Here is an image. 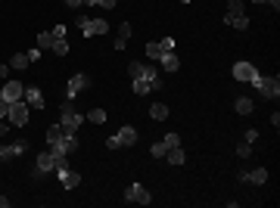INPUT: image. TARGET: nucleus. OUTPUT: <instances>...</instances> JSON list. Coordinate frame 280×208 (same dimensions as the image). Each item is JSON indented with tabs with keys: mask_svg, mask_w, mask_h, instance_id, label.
<instances>
[{
	"mask_svg": "<svg viewBox=\"0 0 280 208\" xmlns=\"http://www.w3.org/2000/svg\"><path fill=\"white\" fill-rule=\"evenodd\" d=\"M162 143H165L168 149H172V146H181V137H177V134H165V140H162Z\"/></svg>",
	"mask_w": 280,
	"mask_h": 208,
	"instance_id": "obj_33",
	"label": "nucleus"
},
{
	"mask_svg": "<svg viewBox=\"0 0 280 208\" xmlns=\"http://www.w3.org/2000/svg\"><path fill=\"white\" fill-rule=\"evenodd\" d=\"M25 65H31V62H28V56H25V53H16L13 59H10V69H25Z\"/></svg>",
	"mask_w": 280,
	"mask_h": 208,
	"instance_id": "obj_23",
	"label": "nucleus"
},
{
	"mask_svg": "<svg viewBox=\"0 0 280 208\" xmlns=\"http://www.w3.org/2000/svg\"><path fill=\"white\" fill-rule=\"evenodd\" d=\"M6 115H10V103L0 96V118H6Z\"/></svg>",
	"mask_w": 280,
	"mask_h": 208,
	"instance_id": "obj_35",
	"label": "nucleus"
},
{
	"mask_svg": "<svg viewBox=\"0 0 280 208\" xmlns=\"http://www.w3.org/2000/svg\"><path fill=\"white\" fill-rule=\"evenodd\" d=\"M150 118H152V121H165V118H168V106H165V103H152V106H150Z\"/></svg>",
	"mask_w": 280,
	"mask_h": 208,
	"instance_id": "obj_18",
	"label": "nucleus"
},
{
	"mask_svg": "<svg viewBox=\"0 0 280 208\" xmlns=\"http://www.w3.org/2000/svg\"><path fill=\"white\" fill-rule=\"evenodd\" d=\"M87 118H90L93 124H103V121H106V112H103V109H90V112H87Z\"/></svg>",
	"mask_w": 280,
	"mask_h": 208,
	"instance_id": "obj_29",
	"label": "nucleus"
},
{
	"mask_svg": "<svg viewBox=\"0 0 280 208\" xmlns=\"http://www.w3.org/2000/svg\"><path fill=\"white\" fill-rule=\"evenodd\" d=\"M84 3H87V6H97V3H100V0H84Z\"/></svg>",
	"mask_w": 280,
	"mask_h": 208,
	"instance_id": "obj_43",
	"label": "nucleus"
},
{
	"mask_svg": "<svg viewBox=\"0 0 280 208\" xmlns=\"http://www.w3.org/2000/svg\"><path fill=\"white\" fill-rule=\"evenodd\" d=\"M243 140H246V143H256V140H258V131H252V128H249V131H246V137H243Z\"/></svg>",
	"mask_w": 280,
	"mask_h": 208,
	"instance_id": "obj_37",
	"label": "nucleus"
},
{
	"mask_svg": "<svg viewBox=\"0 0 280 208\" xmlns=\"http://www.w3.org/2000/svg\"><path fill=\"white\" fill-rule=\"evenodd\" d=\"M38 47H41V50L53 47V35H50V31H41V35H38Z\"/></svg>",
	"mask_w": 280,
	"mask_h": 208,
	"instance_id": "obj_25",
	"label": "nucleus"
},
{
	"mask_svg": "<svg viewBox=\"0 0 280 208\" xmlns=\"http://www.w3.org/2000/svg\"><path fill=\"white\" fill-rule=\"evenodd\" d=\"M22 94H25V87L19 84V81H6V84L0 87V96H3L6 103H16V99H22Z\"/></svg>",
	"mask_w": 280,
	"mask_h": 208,
	"instance_id": "obj_12",
	"label": "nucleus"
},
{
	"mask_svg": "<svg viewBox=\"0 0 280 208\" xmlns=\"http://www.w3.org/2000/svg\"><path fill=\"white\" fill-rule=\"evenodd\" d=\"M13 124H19V128H25L28 124V103L25 99H16V103H10V115H6Z\"/></svg>",
	"mask_w": 280,
	"mask_h": 208,
	"instance_id": "obj_5",
	"label": "nucleus"
},
{
	"mask_svg": "<svg viewBox=\"0 0 280 208\" xmlns=\"http://www.w3.org/2000/svg\"><path fill=\"white\" fill-rule=\"evenodd\" d=\"M10 75V62H0V78H6Z\"/></svg>",
	"mask_w": 280,
	"mask_h": 208,
	"instance_id": "obj_39",
	"label": "nucleus"
},
{
	"mask_svg": "<svg viewBox=\"0 0 280 208\" xmlns=\"http://www.w3.org/2000/svg\"><path fill=\"white\" fill-rule=\"evenodd\" d=\"M50 50H53L56 56H65V53H69V44H65V38H63V40H53V47H50Z\"/></svg>",
	"mask_w": 280,
	"mask_h": 208,
	"instance_id": "obj_28",
	"label": "nucleus"
},
{
	"mask_svg": "<svg viewBox=\"0 0 280 208\" xmlns=\"http://www.w3.org/2000/svg\"><path fill=\"white\" fill-rule=\"evenodd\" d=\"M165 159L172 162V165H184V162H187V155H184V149H181V146H172V149L165 152Z\"/></svg>",
	"mask_w": 280,
	"mask_h": 208,
	"instance_id": "obj_20",
	"label": "nucleus"
},
{
	"mask_svg": "<svg viewBox=\"0 0 280 208\" xmlns=\"http://www.w3.org/2000/svg\"><path fill=\"white\" fill-rule=\"evenodd\" d=\"M78 25H81L84 38H97V35L109 31V22H103V19H78Z\"/></svg>",
	"mask_w": 280,
	"mask_h": 208,
	"instance_id": "obj_6",
	"label": "nucleus"
},
{
	"mask_svg": "<svg viewBox=\"0 0 280 208\" xmlns=\"http://www.w3.org/2000/svg\"><path fill=\"white\" fill-rule=\"evenodd\" d=\"M25 56H28V62H38V59H41V47H35V50H28V53H25Z\"/></svg>",
	"mask_w": 280,
	"mask_h": 208,
	"instance_id": "obj_34",
	"label": "nucleus"
},
{
	"mask_svg": "<svg viewBox=\"0 0 280 208\" xmlns=\"http://www.w3.org/2000/svg\"><path fill=\"white\" fill-rule=\"evenodd\" d=\"M224 25H231V28H237V31H246V28H249V19H246V10H243V0H227Z\"/></svg>",
	"mask_w": 280,
	"mask_h": 208,
	"instance_id": "obj_1",
	"label": "nucleus"
},
{
	"mask_svg": "<svg viewBox=\"0 0 280 208\" xmlns=\"http://www.w3.org/2000/svg\"><path fill=\"white\" fill-rule=\"evenodd\" d=\"M50 35H53V40H63V38H65V25H53V28H50Z\"/></svg>",
	"mask_w": 280,
	"mask_h": 208,
	"instance_id": "obj_32",
	"label": "nucleus"
},
{
	"mask_svg": "<svg viewBox=\"0 0 280 208\" xmlns=\"http://www.w3.org/2000/svg\"><path fill=\"white\" fill-rule=\"evenodd\" d=\"M268 3H271V6H274V10H280V0H268Z\"/></svg>",
	"mask_w": 280,
	"mask_h": 208,
	"instance_id": "obj_42",
	"label": "nucleus"
},
{
	"mask_svg": "<svg viewBox=\"0 0 280 208\" xmlns=\"http://www.w3.org/2000/svg\"><path fill=\"white\" fill-rule=\"evenodd\" d=\"M252 152H256V149H252V143H246V140L237 146V155H240V159H246V155H252Z\"/></svg>",
	"mask_w": 280,
	"mask_h": 208,
	"instance_id": "obj_30",
	"label": "nucleus"
},
{
	"mask_svg": "<svg viewBox=\"0 0 280 208\" xmlns=\"http://www.w3.org/2000/svg\"><path fill=\"white\" fill-rule=\"evenodd\" d=\"M115 137H118V143H122V146H134V143H137V131H134L131 124H125Z\"/></svg>",
	"mask_w": 280,
	"mask_h": 208,
	"instance_id": "obj_15",
	"label": "nucleus"
},
{
	"mask_svg": "<svg viewBox=\"0 0 280 208\" xmlns=\"http://www.w3.org/2000/svg\"><path fill=\"white\" fill-rule=\"evenodd\" d=\"M240 180H246V184H256V187H261L268 180V171L265 168H256V171H249V174H240Z\"/></svg>",
	"mask_w": 280,
	"mask_h": 208,
	"instance_id": "obj_16",
	"label": "nucleus"
},
{
	"mask_svg": "<svg viewBox=\"0 0 280 208\" xmlns=\"http://www.w3.org/2000/svg\"><path fill=\"white\" fill-rule=\"evenodd\" d=\"M87 87H90V78H87V75H72L69 84H65V96L75 99V96L81 94V90H87Z\"/></svg>",
	"mask_w": 280,
	"mask_h": 208,
	"instance_id": "obj_9",
	"label": "nucleus"
},
{
	"mask_svg": "<svg viewBox=\"0 0 280 208\" xmlns=\"http://www.w3.org/2000/svg\"><path fill=\"white\" fill-rule=\"evenodd\" d=\"M159 62H162L165 72H177V69H181V62H177L174 53H162V59H159Z\"/></svg>",
	"mask_w": 280,
	"mask_h": 208,
	"instance_id": "obj_21",
	"label": "nucleus"
},
{
	"mask_svg": "<svg viewBox=\"0 0 280 208\" xmlns=\"http://www.w3.org/2000/svg\"><path fill=\"white\" fill-rule=\"evenodd\" d=\"M106 149H122V143H118V137H115V134L106 140Z\"/></svg>",
	"mask_w": 280,
	"mask_h": 208,
	"instance_id": "obj_36",
	"label": "nucleus"
},
{
	"mask_svg": "<svg viewBox=\"0 0 280 208\" xmlns=\"http://www.w3.org/2000/svg\"><path fill=\"white\" fill-rule=\"evenodd\" d=\"M252 87H256L265 99H277L280 96V78L277 75H258V78L252 81Z\"/></svg>",
	"mask_w": 280,
	"mask_h": 208,
	"instance_id": "obj_3",
	"label": "nucleus"
},
{
	"mask_svg": "<svg viewBox=\"0 0 280 208\" xmlns=\"http://www.w3.org/2000/svg\"><path fill=\"white\" fill-rule=\"evenodd\" d=\"M234 109H237V115H249L252 109H256V106H252V99H249V96H237Z\"/></svg>",
	"mask_w": 280,
	"mask_h": 208,
	"instance_id": "obj_19",
	"label": "nucleus"
},
{
	"mask_svg": "<svg viewBox=\"0 0 280 208\" xmlns=\"http://www.w3.org/2000/svg\"><path fill=\"white\" fill-rule=\"evenodd\" d=\"M22 99L28 103V109H44V94H41L38 87H25Z\"/></svg>",
	"mask_w": 280,
	"mask_h": 208,
	"instance_id": "obj_13",
	"label": "nucleus"
},
{
	"mask_svg": "<svg viewBox=\"0 0 280 208\" xmlns=\"http://www.w3.org/2000/svg\"><path fill=\"white\" fill-rule=\"evenodd\" d=\"M125 202H140V205H150V202H152V196H150V189L143 187V184H131L128 189H125Z\"/></svg>",
	"mask_w": 280,
	"mask_h": 208,
	"instance_id": "obj_7",
	"label": "nucleus"
},
{
	"mask_svg": "<svg viewBox=\"0 0 280 208\" xmlns=\"http://www.w3.org/2000/svg\"><path fill=\"white\" fill-rule=\"evenodd\" d=\"M162 87V78H159V72H152V69H147L140 75V78H134V94H150V90H159Z\"/></svg>",
	"mask_w": 280,
	"mask_h": 208,
	"instance_id": "obj_4",
	"label": "nucleus"
},
{
	"mask_svg": "<svg viewBox=\"0 0 280 208\" xmlns=\"http://www.w3.org/2000/svg\"><path fill=\"white\" fill-rule=\"evenodd\" d=\"M147 56H150V59H162V47H159V44H147Z\"/></svg>",
	"mask_w": 280,
	"mask_h": 208,
	"instance_id": "obj_27",
	"label": "nucleus"
},
{
	"mask_svg": "<svg viewBox=\"0 0 280 208\" xmlns=\"http://www.w3.org/2000/svg\"><path fill=\"white\" fill-rule=\"evenodd\" d=\"M181 3H193V0H181Z\"/></svg>",
	"mask_w": 280,
	"mask_h": 208,
	"instance_id": "obj_44",
	"label": "nucleus"
},
{
	"mask_svg": "<svg viewBox=\"0 0 280 208\" xmlns=\"http://www.w3.org/2000/svg\"><path fill=\"white\" fill-rule=\"evenodd\" d=\"M50 171H56V159H53V152H41L38 159H35V177H44V174H50Z\"/></svg>",
	"mask_w": 280,
	"mask_h": 208,
	"instance_id": "obj_8",
	"label": "nucleus"
},
{
	"mask_svg": "<svg viewBox=\"0 0 280 208\" xmlns=\"http://www.w3.org/2000/svg\"><path fill=\"white\" fill-rule=\"evenodd\" d=\"M165 152H168L165 143H152V146H150V155H152V159H165Z\"/></svg>",
	"mask_w": 280,
	"mask_h": 208,
	"instance_id": "obj_24",
	"label": "nucleus"
},
{
	"mask_svg": "<svg viewBox=\"0 0 280 208\" xmlns=\"http://www.w3.org/2000/svg\"><path fill=\"white\" fill-rule=\"evenodd\" d=\"M6 205H10V199H6V196H0V208H6Z\"/></svg>",
	"mask_w": 280,
	"mask_h": 208,
	"instance_id": "obj_41",
	"label": "nucleus"
},
{
	"mask_svg": "<svg viewBox=\"0 0 280 208\" xmlns=\"http://www.w3.org/2000/svg\"><path fill=\"white\" fill-rule=\"evenodd\" d=\"M256 3H268V0H256Z\"/></svg>",
	"mask_w": 280,
	"mask_h": 208,
	"instance_id": "obj_45",
	"label": "nucleus"
},
{
	"mask_svg": "<svg viewBox=\"0 0 280 208\" xmlns=\"http://www.w3.org/2000/svg\"><path fill=\"white\" fill-rule=\"evenodd\" d=\"M159 47H162V53H174V38H162Z\"/></svg>",
	"mask_w": 280,
	"mask_h": 208,
	"instance_id": "obj_31",
	"label": "nucleus"
},
{
	"mask_svg": "<svg viewBox=\"0 0 280 208\" xmlns=\"http://www.w3.org/2000/svg\"><path fill=\"white\" fill-rule=\"evenodd\" d=\"M25 149H28V143H22V140L0 146V162H13V159H19V155H25Z\"/></svg>",
	"mask_w": 280,
	"mask_h": 208,
	"instance_id": "obj_10",
	"label": "nucleus"
},
{
	"mask_svg": "<svg viewBox=\"0 0 280 208\" xmlns=\"http://www.w3.org/2000/svg\"><path fill=\"white\" fill-rule=\"evenodd\" d=\"M128 38H131V25H128V22H122V25H118V38H115V50H125Z\"/></svg>",
	"mask_w": 280,
	"mask_h": 208,
	"instance_id": "obj_17",
	"label": "nucleus"
},
{
	"mask_svg": "<svg viewBox=\"0 0 280 208\" xmlns=\"http://www.w3.org/2000/svg\"><path fill=\"white\" fill-rule=\"evenodd\" d=\"M81 121H84V115L75 112L72 103H63V109H59V131H63L65 137H75V131H78Z\"/></svg>",
	"mask_w": 280,
	"mask_h": 208,
	"instance_id": "obj_2",
	"label": "nucleus"
},
{
	"mask_svg": "<svg viewBox=\"0 0 280 208\" xmlns=\"http://www.w3.org/2000/svg\"><path fill=\"white\" fill-rule=\"evenodd\" d=\"M147 69H150V65H143V62H131V65H128V75H131V78H140Z\"/></svg>",
	"mask_w": 280,
	"mask_h": 208,
	"instance_id": "obj_26",
	"label": "nucleus"
},
{
	"mask_svg": "<svg viewBox=\"0 0 280 208\" xmlns=\"http://www.w3.org/2000/svg\"><path fill=\"white\" fill-rule=\"evenodd\" d=\"M115 3H118V0H100L97 6H103V10H115Z\"/></svg>",
	"mask_w": 280,
	"mask_h": 208,
	"instance_id": "obj_38",
	"label": "nucleus"
},
{
	"mask_svg": "<svg viewBox=\"0 0 280 208\" xmlns=\"http://www.w3.org/2000/svg\"><path fill=\"white\" fill-rule=\"evenodd\" d=\"M65 6H72V10H78V6H84V0H65Z\"/></svg>",
	"mask_w": 280,
	"mask_h": 208,
	"instance_id": "obj_40",
	"label": "nucleus"
},
{
	"mask_svg": "<svg viewBox=\"0 0 280 208\" xmlns=\"http://www.w3.org/2000/svg\"><path fill=\"white\" fill-rule=\"evenodd\" d=\"M234 78H237V81H249V84H252V81L258 78V69H256L252 62H237V65H234Z\"/></svg>",
	"mask_w": 280,
	"mask_h": 208,
	"instance_id": "obj_11",
	"label": "nucleus"
},
{
	"mask_svg": "<svg viewBox=\"0 0 280 208\" xmlns=\"http://www.w3.org/2000/svg\"><path fill=\"white\" fill-rule=\"evenodd\" d=\"M59 174V184H63V189H75L81 184V174H75L72 168H63V171H56Z\"/></svg>",
	"mask_w": 280,
	"mask_h": 208,
	"instance_id": "obj_14",
	"label": "nucleus"
},
{
	"mask_svg": "<svg viewBox=\"0 0 280 208\" xmlns=\"http://www.w3.org/2000/svg\"><path fill=\"white\" fill-rule=\"evenodd\" d=\"M59 140H63V131H59V124H50V128H47V146H56Z\"/></svg>",
	"mask_w": 280,
	"mask_h": 208,
	"instance_id": "obj_22",
	"label": "nucleus"
}]
</instances>
